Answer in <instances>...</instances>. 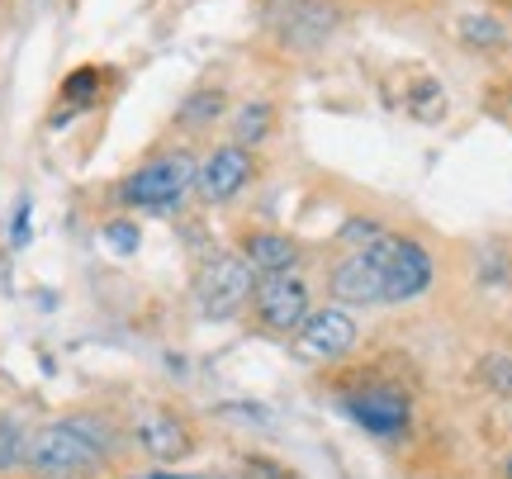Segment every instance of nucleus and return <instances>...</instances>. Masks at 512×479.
Returning <instances> with one entry per match:
<instances>
[{
	"label": "nucleus",
	"mask_w": 512,
	"mask_h": 479,
	"mask_svg": "<svg viewBox=\"0 0 512 479\" xmlns=\"http://www.w3.org/2000/svg\"><path fill=\"white\" fill-rule=\"evenodd\" d=\"M110 427L100 418H62L29 437L24 465L34 479H95L114 451Z\"/></svg>",
	"instance_id": "obj_1"
},
{
	"label": "nucleus",
	"mask_w": 512,
	"mask_h": 479,
	"mask_svg": "<svg viewBox=\"0 0 512 479\" xmlns=\"http://www.w3.org/2000/svg\"><path fill=\"white\" fill-rule=\"evenodd\" d=\"M195 166L190 152H162L119 181V204L138 214H176L185 195H195Z\"/></svg>",
	"instance_id": "obj_2"
},
{
	"label": "nucleus",
	"mask_w": 512,
	"mask_h": 479,
	"mask_svg": "<svg viewBox=\"0 0 512 479\" xmlns=\"http://www.w3.org/2000/svg\"><path fill=\"white\" fill-rule=\"evenodd\" d=\"M389 261H394V233H380L375 242L351 247L347 257L328 271V290L337 304H366L380 309L389 299Z\"/></svg>",
	"instance_id": "obj_3"
},
{
	"label": "nucleus",
	"mask_w": 512,
	"mask_h": 479,
	"mask_svg": "<svg viewBox=\"0 0 512 479\" xmlns=\"http://www.w3.org/2000/svg\"><path fill=\"white\" fill-rule=\"evenodd\" d=\"M256 290V271L247 266L242 252H209L200 271H195V309L200 318H238L247 304H252Z\"/></svg>",
	"instance_id": "obj_4"
},
{
	"label": "nucleus",
	"mask_w": 512,
	"mask_h": 479,
	"mask_svg": "<svg viewBox=\"0 0 512 479\" xmlns=\"http://www.w3.org/2000/svg\"><path fill=\"white\" fill-rule=\"evenodd\" d=\"M266 24L290 53H318L342 29V10L332 0H271Z\"/></svg>",
	"instance_id": "obj_5"
},
{
	"label": "nucleus",
	"mask_w": 512,
	"mask_h": 479,
	"mask_svg": "<svg viewBox=\"0 0 512 479\" xmlns=\"http://www.w3.org/2000/svg\"><path fill=\"white\" fill-rule=\"evenodd\" d=\"M313 295L309 285L294 276V271H280V276H256L252 290V318L261 323V332L271 337H294L299 323L309 318Z\"/></svg>",
	"instance_id": "obj_6"
},
{
	"label": "nucleus",
	"mask_w": 512,
	"mask_h": 479,
	"mask_svg": "<svg viewBox=\"0 0 512 479\" xmlns=\"http://www.w3.org/2000/svg\"><path fill=\"white\" fill-rule=\"evenodd\" d=\"M356 342H361V328H356V318L347 314V304H328V309H309V318L299 323V332H294V356L318 361V366H332V361H342Z\"/></svg>",
	"instance_id": "obj_7"
},
{
	"label": "nucleus",
	"mask_w": 512,
	"mask_h": 479,
	"mask_svg": "<svg viewBox=\"0 0 512 479\" xmlns=\"http://www.w3.org/2000/svg\"><path fill=\"white\" fill-rule=\"evenodd\" d=\"M342 413H347L351 423L370 432V437H380V442H394L408 432V418H413V404H408V394L394 385H361L356 394L342 399Z\"/></svg>",
	"instance_id": "obj_8"
},
{
	"label": "nucleus",
	"mask_w": 512,
	"mask_h": 479,
	"mask_svg": "<svg viewBox=\"0 0 512 479\" xmlns=\"http://www.w3.org/2000/svg\"><path fill=\"white\" fill-rule=\"evenodd\" d=\"M252 176H256L252 148H242V143H219V148L195 166V195H200L204 204H228L252 185Z\"/></svg>",
	"instance_id": "obj_9"
},
{
	"label": "nucleus",
	"mask_w": 512,
	"mask_h": 479,
	"mask_svg": "<svg viewBox=\"0 0 512 479\" xmlns=\"http://www.w3.org/2000/svg\"><path fill=\"white\" fill-rule=\"evenodd\" d=\"M133 446L147 451L152 461L176 465L181 456L195 451V432H190V423L176 418L171 408H138V413H133Z\"/></svg>",
	"instance_id": "obj_10"
},
{
	"label": "nucleus",
	"mask_w": 512,
	"mask_h": 479,
	"mask_svg": "<svg viewBox=\"0 0 512 479\" xmlns=\"http://www.w3.org/2000/svg\"><path fill=\"white\" fill-rule=\"evenodd\" d=\"M437 276V261L418 238H399L394 233V261H389V299L384 304H413L427 295V285Z\"/></svg>",
	"instance_id": "obj_11"
},
{
	"label": "nucleus",
	"mask_w": 512,
	"mask_h": 479,
	"mask_svg": "<svg viewBox=\"0 0 512 479\" xmlns=\"http://www.w3.org/2000/svg\"><path fill=\"white\" fill-rule=\"evenodd\" d=\"M247 266L256 276H280V271H294L299 266V247H294L290 233H275V228H252L238 247Z\"/></svg>",
	"instance_id": "obj_12"
},
{
	"label": "nucleus",
	"mask_w": 512,
	"mask_h": 479,
	"mask_svg": "<svg viewBox=\"0 0 512 479\" xmlns=\"http://www.w3.org/2000/svg\"><path fill=\"white\" fill-rule=\"evenodd\" d=\"M271 124L275 114L266 100H252V105H242L238 119H233V143H242V148H261L266 138H271Z\"/></svg>",
	"instance_id": "obj_13"
},
{
	"label": "nucleus",
	"mask_w": 512,
	"mask_h": 479,
	"mask_svg": "<svg viewBox=\"0 0 512 479\" xmlns=\"http://www.w3.org/2000/svg\"><path fill=\"white\" fill-rule=\"evenodd\" d=\"M219 114H223V91H219V86H204V91H195L181 110H176V124L195 133V129H209Z\"/></svg>",
	"instance_id": "obj_14"
},
{
	"label": "nucleus",
	"mask_w": 512,
	"mask_h": 479,
	"mask_svg": "<svg viewBox=\"0 0 512 479\" xmlns=\"http://www.w3.org/2000/svg\"><path fill=\"white\" fill-rule=\"evenodd\" d=\"M95 91H100V72H95V67H81L76 76H67V86H62V105H67V110H57L53 124H67L76 110H86L95 100Z\"/></svg>",
	"instance_id": "obj_15"
},
{
	"label": "nucleus",
	"mask_w": 512,
	"mask_h": 479,
	"mask_svg": "<svg viewBox=\"0 0 512 479\" xmlns=\"http://www.w3.org/2000/svg\"><path fill=\"white\" fill-rule=\"evenodd\" d=\"M460 38L479 48V53H498L503 43H508V29H503V19L494 15H465L460 19Z\"/></svg>",
	"instance_id": "obj_16"
},
{
	"label": "nucleus",
	"mask_w": 512,
	"mask_h": 479,
	"mask_svg": "<svg viewBox=\"0 0 512 479\" xmlns=\"http://www.w3.org/2000/svg\"><path fill=\"white\" fill-rule=\"evenodd\" d=\"M100 238L110 242L119 257H133V252H138V242H143V233H138V223L133 219H114V223H105V233H100Z\"/></svg>",
	"instance_id": "obj_17"
},
{
	"label": "nucleus",
	"mask_w": 512,
	"mask_h": 479,
	"mask_svg": "<svg viewBox=\"0 0 512 479\" xmlns=\"http://www.w3.org/2000/svg\"><path fill=\"white\" fill-rule=\"evenodd\" d=\"M24 451H29V437H24L15 423H0V470L24 465Z\"/></svg>",
	"instance_id": "obj_18"
},
{
	"label": "nucleus",
	"mask_w": 512,
	"mask_h": 479,
	"mask_svg": "<svg viewBox=\"0 0 512 479\" xmlns=\"http://www.w3.org/2000/svg\"><path fill=\"white\" fill-rule=\"evenodd\" d=\"M384 228L375 219H361V214H356V219L347 223V228H342V242H351V247H361V242H375L380 238Z\"/></svg>",
	"instance_id": "obj_19"
},
{
	"label": "nucleus",
	"mask_w": 512,
	"mask_h": 479,
	"mask_svg": "<svg viewBox=\"0 0 512 479\" xmlns=\"http://www.w3.org/2000/svg\"><path fill=\"white\" fill-rule=\"evenodd\" d=\"M484 370H489V380H498V385H503V394H512V361H508V356L484 361Z\"/></svg>",
	"instance_id": "obj_20"
},
{
	"label": "nucleus",
	"mask_w": 512,
	"mask_h": 479,
	"mask_svg": "<svg viewBox=\"0 0 512 479\" xmlns=\"http://www.w3.org/2000/svg\"><path fill=\"white\" fill-rule=\"evenodd\" d=\"M29 242V200H19L15 209V247H24Z\"/></svg>",
	"instance_id": "obj_21"
},
{
	"label": "nucleus",
	"mask_w": 512,
	"mask_h": 479,
	"mask_svg": "<svg viewBox=\"0 0 512 479\" xmlns=\"http://www.w3.org/2000/svg\"><path fill=\"white\" fill-rule=\"evenodd\" d=\"M128 479H204V475H166V470H152V475H128Z\"/></svg>",
	"instance_id": "obj_22"
},
{
	"label": "nucleus",
	"mask_w": 512,
	"mask_h": 479,
	"mask_svg": "<svg viewBox=\"0 0 512 479\" xmlns=\"http://www.w3.org/2000/svg\"><path fill=\"white\" fill-rule=\"evenodd\" d=\"M508 479H512V461H508Z\"/></svg>",
	"instance_id": "obj_23"
}]
</instances>
